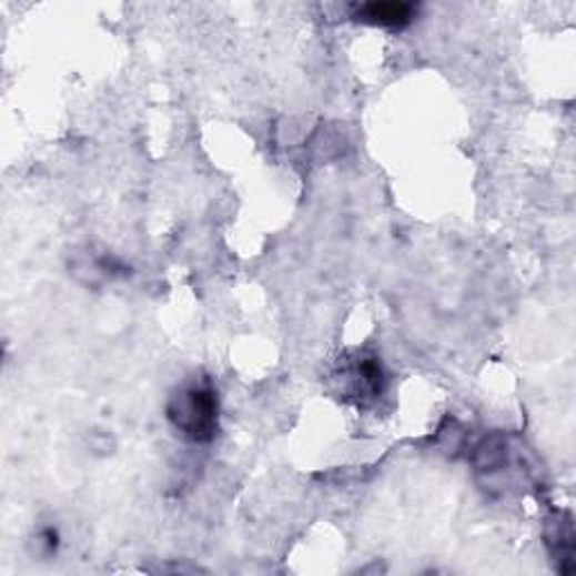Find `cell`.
I'll return each mask as SVG.
<instances>
[{
  "instance_id": "obj_1",
  "label": "cell",
  "mask_w": 576,
  "mask_h": 576,
  "mask_svg": "<svg viewBox=\"0 0 576 576\" xmlns=\"http://www.w3.org/2000/svg\"><path fill=\"white\" fill-rule=\"evenodd\" d=\"M172 426L190 442H212L219 431V398L210 383L179 387L168 403Z\"/></svg>"
},
{
  "instance_id": "obj_2",
  "label": "cell",
  "mask_w": 576,
  "mask_h": 576,
  "mask_svg": "<svg viewBox=\"0 0 576 576\" xmlns=\"http://www.w3.org/2000/svg\"><path fill=\"white\" fill-rule=\"evenodd\" d=\"M345 394L358 403L372 401L383 392V372L381 363L374 356H358L352 365H345L343 372Z\"/></svg>"
},
{
  "instance_id": "obj_3",
  "label": "cell",
  "mask_w": 576,
  "mask_h": 576,
  "mask_svg": "<svg viewBox=\"0 0 576 576\" xmlns=\"http://www.w3.org/2000/svg\"><path fill=\"white\" fill-rule=\"evenodd\" d=\"M417 8L413 3H363L356 6L352 19L365 26L387 28V30H403L415 21Z\"/></svg>"
}]
</instances>
